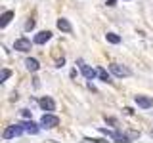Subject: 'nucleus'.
I'll return each mask as SVG.
<instances>
[{
    "label": "nucleus",
    "instance_id": "f257e3e1",
    "mask_svg": "<svg viewBox=\"0 0 153 143\" xmlns=\"http://www.w3.org/2000/svg\"><path fill=\"white\" fill-rule=\"evenodd\" d=\"M109 71H111V74L119 76V78H126V76L132 74V71L128 69V67L121 65V63H111V65H109Z\"/></svg>",
    "mask_w": 153,
    "mask_h": 143
},
{
    "label": "nucleus",
    "instance_id": "f03ea898",
    "mask_svg": "<svg viewBox=\"0 0 153 143\" xmlns=\"http://www.w3.org/2000/svg\"><path fill=\"white\" fill-rule=\"evenodd\" d=\"M57 124H59V118H57L56 114H52V113L42 114V118H40V126L42 128H56Z\"/></svg>",
    "mask_w": 153,
    "mask_h": 143
},
{
    "label": "nucleus",
    "instance_id": "7ed1b4c3",
    "mask_svg": "<svg viewBox=\"0 0 153 143\" xmlns=\"http://www.w3.org/2000/svg\"><path fill=\"white\" fill-rule=\"evenodd\" d=\"M76 65H79V69H80V73H82L84 78L92 80L94 76H98V69H92V67H88V65H86L82 59H79V61H76Z\"/></svg>",
    "mask_w": 153,
    "mask_h": 143
},
{
    "label": "nucleus",
    "instance_id": "20e7f679",
    "mask_svg": "<svg viewBox=\"0 0 153 143\" xmlns=\"http://www.w3.org/2000/svg\"><path fill=\"white\" fill-rule=\"evenodd\" d=\"M21 133H23V128L19 126V124H13V126H8L6 130H4L2 137L4 139H12V137H17V136H21Z\"/></svg>",
    "mask_w": 153,
    "mask_h": 143
},
{
    "label": "nucleus",
    "instance_id": "39448f33",
    "mask_svg": "<svg viewBox=\"0 0 153 143\" xmlns=\"http://www.w3.org/2000/svg\"><path fill=\"white\" fill-rule=\"evenodd\" d=\"M38 105L42 107V111H46V113H52V111H56V103H54V99L52 97H40L38 99Z\"/></svg>",
    "mask_w": 153,
    "mask_h": 143
},
{
    "label": "nucleus",
    "instance_id": "423d86ee",
    "mask_svg": "<svg viewBox=\"0 0 153 143\" xmlns=\"http://www.w3.org/2000/svg\"><path fill=\"white\" fill-rule=\"evenodd\" d=\"M134 101H136V105H138V107H142V109L153 107V99L151 97H146V95H136V97H134Z\"/></svg>",
    "mask_w": 153,
    "mask_h": 143
},
{
    "label": "nucleus",
    "instance_id": "0eeeda50",
    "mask_svg": "<svg viewBox=\"0 0 153 143\" xmlns=\"http://www.w3.org/2000/svg\"><path fill=\"white\" fill-rule=\"evenodd\" d=\"M50 38H52V32L50 31H40V32H36V35H35L33 42H35V44H46Z\"/></svg>",
    "mask_w": 153,
    "mask_h": 143
},
{
    "label": "nucleus",
    "instance_id": "6e6552de",
    "mask_svg": "<svg viewBox=\"0 0 153 143\" xmlns=\"http://www.w3.org/2000/svg\"><path fill=\"white\" fill-rule=\"evenodd\" d=\"M13 48H16L17 52H29L31 50V40H29V38H17Z\"/></svg>",
    "mask_w": 153,
    "mask_h": 143
},
{
    "label": "nucleus",
    "instance_id": "1a4fd4ad",
    "mask_svg": "<svg viewBox=\"0 0 153 143\" xmlns=\"http://www.w3.org/2000/svg\"><path fill=\"white\" fill-rule=\"evenodd\" d=\"M19 126L23 128V132H27V133H33V136H35V133H38V130H40V128H38V126H36V124L33 122V120L19 122Z\"/></svg>",
    "mask_w": 153,
    "mask_h": 143
},
{
    "label": "nucleus",
    "instance_id": "9d476101",
    "mask_svg": "<svg viewBox=\"0 0 153 143\" xmlns=\"http://www.w3.org/2000/svg\"><path fill=\"white\" fill-rule=\"evenodd\" d=\"M57 29H59V31H63V32H71V31H73V25L69 23V19L59 17V19H57Z\"/></svg>",
    "mask_w": 153,
    "mask_h": 143
},
{
    "label": "nucleus",
    "instance_id": "9b49d317",
    "mask_svg": "<svg viewBox=\"0 0 153 143\" xmlns=\"http://www.w3.org/2000/svg\"><path fill=\"white\" fill-rule=\"evenodd\" d=\"M12 19H13V12H12V10H8V12H4L2 13V15H0V27H8V23L10 21H12Z\"/></svg>",
    "mask_w": 153,
    "mask_h": 143
},
{
    "label": "nucleus",
    "instance_id": "f8f14e48",
    "mask_svg": "<svg viewBox=\"0 0 153 143\" xmlns=\"http://www.w3.org/2000/svg\"><path fill=\"white\" fill-rule=\"evenodd\" d=\"M25 67L31 71V73H36V71L40 69V63H38L36 59H33V57H29V59H25Z\"/></svg>",
    "mask_w": 153,
    "mask_h": 143
},
{
    "label": "nucleus",
    "instance_id": "ddd939ff",
    "mask_svg": "<svg viewBox=\"0 0 153 143\" xmlns=\"http://www.w3.org/2000/svg\"><path fill=\"white\" fill-rule=\"evenodd\" d=\"M98 78L102 80V82H111V74H109L103 67H98Z\"/></svg>",
    "mask_w": 153,
    "mask_h": 143
},
{
    "label": "nucleus",
    "instance_id": "4468645a",
    "mask_svg": "<svg viewBox=\"0 0 153 143\" xmlns=\"http://www.w3.org/2000/svg\"><path fill=\"white\" fill-rule=\"evenodd\" d=\"M105 38H107L109 44H121V36L115 35V32H107V35H105Z\"/></svg>",
    "mask_w": 153,
    "mask_h": 143
},
{
    "label": "nucleus",
    "instance_id": "2eb2a0df",
    "mask_svg": "<svg viewBox=\"0 0 153 143\" xmlns=\"http://www.w3.org/2000/svg\"><path fill=\"white\" fill-rule=\"evenodd\" d=\"M10 74H12L10 69H2V73H0V82H6V80L10 78Z\"/></svg>",
    "mask_w": 153,
    "mask_h": 143
},
{
    "label": "nucleus",
    "instance_id": "dca6fc26",
    "mask_svg": "<svg viewBox=\"0 0 153 143\" xmlns=\"http://www.w3.org/2000/svg\"><path fill=\"white\" fill-rule=\"evenodd\" d=\"M31 29H35V21H27V25H25V31H31Z\"/></svg>",
    "mask_w": 153,
    "mask_h": 143
},
{
    "label": "nucleus",
    "instance_id": "f3484780",
    "mask_svg": "<svg viewBox=\"0 0 153 143\" xmlns=\"http://www.w3.org/2000/svg\"><path fill=\"white\" fill-rule=\"evenodd\" d=\"M21 114H23V116H25V118H31V113H29L27 109H23V111H21Z\"/></svg>",
    "mask_w": 153,
    "mask_h": 143
},
{
    "label": "nucleus",
    "instance_id": "a211bd4d",
    "mask_svg": "<svg viewBox=\"0 0 153 143\" xmlns=\"http://www.w3.org/2000/svg\"><path fill=\"white\" fill-rule=\"evenodd\" d=\"M115 2H117V0H107V6H115Z\"/></svg>",
    "mask_w": 153,
    "mask_h": 143
}]
</instances>
